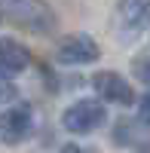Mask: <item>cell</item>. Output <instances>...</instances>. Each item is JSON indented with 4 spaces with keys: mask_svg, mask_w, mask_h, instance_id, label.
Listing matches in <instances>:
<instances>
[{
    "mask_svg": "<svg viewBox=\"0 0 150 153\" xmlns=\"http://www.w3.org/2000/svg\"><path fill=\"white\" fill-rule=\"evenodd\" d=\"M114 22H117V34L120 37H138L147 25H150V0H120L117 12H114Z\"/></svg>",
    "mask_w": 150,
    "mask_h": 153,
    "instance_id": "obj_4",
    "label": "cell"
},
{
    "mask_svg": "<svg viewBox=\"0 0 150 153\" xmlns=\"http://www.w3.org/2000/svg\"><path fill=\"white\" fill-rule=\"evenodd\" d=\"M138 120H141L144 126H150V92L138 101Z\"/></svg>",
    "mask_w": 150,
    "mask_h": 153,
    "instance_id": "obj_10",
    "label": "cell"
},
{
    "mask_svg": "<svg viewBox=\"0 0 150 153\" xmlns=\"http://www.w3.org/2000/svg\"><path fill=\"white\" fill-rule=\"evenodd\" d=\"M104 120H107V110H104L101 101H95V98H80L61 113V126H65L71 135H89L95 129H101Z\"/></svg>",
    "mask_w": 150,
    "mask_h": 153,
    "instance_id": "obj_2",
    "label": "cell"
},
{
    "mask_svg": "<svg viewBox=\"0 0 150 153\" xmlns=\"http://www.w3.org/2000/svg\"><path fill=\"white\" fill-rule=\"evenodd\" d=\"M28 65H31V52L19 40L3 37V40H0V76H3V80L19 76V74L28 71Z\"/></svg>",
    "mask_w": 150,
    "mask_h": 153,
    "instance_id": "obj_7",
    "label": "cell"
},
{
    "mask_svg": "<svg viewBox=\"0 0 150 153\" xmlns=\"http://www.w3.org/2000/svg\"><path fill=\"white\" fill-rule=\"evenodd\" d=\"M114 141L126 147V144H141V141H147V135H141V129H138L135 123H126V120H123L117 129H114Z\"/></svg>",
    "mask_w": 150,
    "mask_h": 153,
    "instance_id": "obj_8",
    "label": "cell"
},
{
    "mask_svg": "<svg viewBox=\"0 0 150 153\" xmlns=\"http://www.w3.org/2000/svg\"><path fill=\"white\" fill-rule=\"evenodd\" d=\"M135 71H138V76H141V80L150 86V61H141V65L135 68Z\"/></svg>",
    "mask_w": 150,
    "mask_h": 153,
    "instance_id": "obj_11",
    "label": "cell"
},
{
    "mask_svg": "<svg viewBox=\"0 0 150 153\" xmlns=\"http://www.w3.org/2000/svg\"><path fill=\"white\" fill-rule=\"evenodd\" d=\"M92 86H95V92L101 95L104 101H110V104L129 107L132 101H135V92H132L129 80H123V76L114 74V71H98L92 76Z\"/></svg>",
    "mask_w": 150,
    "mask_h": 153,
    "instance_id": "obj_6",
    "label": "cell"
},
{
    "mask_svg": "<svg viewBox=\"0 0 150 153\" xmlns=\"http://www.w3.org/2000/svg\"><path fill=\"white\" fill-rule=\"evenodd\" d=\"M34 126V113L31 104H16L6 113H0V141L3 144H19L22 138H28Z\"/></svg>",
    "mask_w": 150,
    "mask_h": 153,
    "instance_id": "obj_5",
    "label": "cell"
},
{
    "mask_svg": "<svg viewBox=\"0 0 150 153\" xmlns=\"http://www.w3.org/2000/svg\"><path fill=\"white\" fill-rule=\"evenodd\" d=\"M98 55H101V49H98V43L89 34H71L55 49V61L58 65H68V68L92 65V61H98Z\"/></svg>",
    "mask_w": 150,
    "mask_h": 153,
    "instance_id": "obj_3",
    "label": "cell"
},
{
    "mask_svg": "<svg viewBox=\"0 0 150 153\" xmlns=\"http://www.w3.org/2000/svg\"><path fill=\"white\" fill-rule=\"evenodd\" d=\"M12 98H16V86L0 76V104H6V101H12Z\"/></svg>",
    "mask_w": 150,
    "mask_h": 153,
    "instance_id": "obj_9",
    "label": "cell"
},
{
    "mask_svg": "<svg viewBox=\"0 0 150 153\" xmlns=\"http://www.w3.org/2000/svg\"><path fill=\"white\" fill-rule=\"evenodd\" d=\"M58 153H83V150H80V147H77V144H65V147H61V150H58Z\"/></svg>",
    "mask_w": 150,
    "mask_h": 153,
    "instance_id": "obj_12",
    "label": "cell"
},
{
    "mask_svg": "<svg viewBox=\"0 0 150 153\" xmlns=\"http://www.w3.org/2000/svg\"><path fill=\"white\" fill-rule=\"evenodd\" d=\"M0 16L34 34H49L55 28V16L46 0H0Z\"/></svg>",
    "mask_w": 150,
    "mask_h": 153,
    "instance_id": "obj_1",
    "label": "cell"
}]
</instances>
